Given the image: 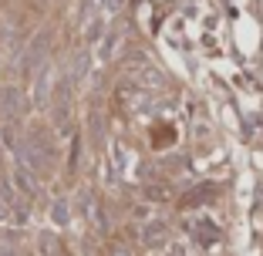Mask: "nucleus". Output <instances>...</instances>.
<instances>
[{
    "instance_id": "f257e3e1",
    "label": "nucleus",
    "mask_w": 263,
    "mask_h": 256,
    "mask_svg": "<svg viewBox=\"0 0 263 256\" xmlns=\"http://www.w3.org/2000/svg\"><path fill=\"white\" fill-rule=\"evenodd\" d=\"M10 182H14V189L21 192V199H34V195H37V179L24 169V165H14V172H10Z\"/></svg>"
},
{
    "instance_id": "f03ea898",
    "label": "nucleus",
    "mask_w": 263,
    "mask_h": 256,
    "mask_svg": "<svg viewBox=\"0 0 263 256\" xmlns=\"http://www.w3.org/2000/svg\"><path fill=\"white\" fill-rule=\"evenodd\" d=\"M193 229V236L202 243V246H216L219 243V229H216V223H209V219H199L196 226H189Z\"/></svg>"
},
{
    "instance_id": "7ed1b4c3",
    "label": "nucleus",
    "mask_w": 263,
    "mask_h": 256,
    "mask_svg": "<svg viewBox=\"0 0 263 256\" xmlns=\"http://www.w3.org/2000/svg\"><path fill=\"white\" fill-rule=\"evenodd\" d=\"M17 111H21V91H17V88H4V91H0V115L10 118V115H17Z\"/></svg>"
},
{
    "instance_id": "20e7f679",
    "label": "nucleus",
    "mask_w": 263,
    "mask_h": 256,
    "mask_svg": "<svg viewBox=\"0 0 263 256\" xmlns=\"http://www.w3.org/2000/svg\"><path fill=\"white\" fill-rule=\"evenodd\" d=\"M118 37H122L118 31L105 34V41H101V47H98V57H101V61H108V57L115 54V47H118Z\"/></svg>"
},
{
    "instance_id": "39448f33",
    "label": "nucleus",
    "mask_w": 263,
    "mask_h": 256,
    "mask_svg": "<svg viewBox=\"0 0 263 256\" xmlns=\"http://www.w3.org/2000/svg\"><path fill=\"white\" fill-rule=\"evenodd\" d=\"M44 57V37H37L34 41V47H31V54H27V71H34L37 68V61Z\"/></svg>"
},
{
    "instance_id": "423d86ee",
    "label": "nucleus",
    "mask_w": 263,
    "mask_h": 256,
    "mask_svg": "<svg viewBox=\"0 0 263 256\" xmlns=\"http://www.w3.org/2000/svg\"><path fill=\"white\" fill-rule=\"evenodd\" d=\"M51 212H54L58 223H68V206H64V202H54V209H51Z\"/></svg>"
},
{
    "instance_id": "0eeeda50",
    "label": "nucleus",
    "mask_w": 263,
    "mask_h": 256,
    "mask_svg": "<svg viewBox=\"0 0 263 256\" xmlns=\"http://www.w3.org/2000/svg\"><path fill=\"white\" fill-rule=\"evenodd\" d=\"M122 4H125V0H105V10H108V14H118Z\"/></svg>"
},
{
    "instance_id": "6e6552de",
    "label": "nucleus",
    "mask_w": 263,
    "mask_h": 256,
    "mask_svg": "<svg viewBox=\"0 0 263 256\" xmlns=\"http://www.w3.org/2000/svg\"><path fill=\"white\" fill-rule=\"evenodd\" d=\"M115 256H128V253H125V249H115Z\"/></svg>"
},
{
    "instance_id": "1a4fd4ad",
    "label": "nucleus",
    "mask_w": 263,
    "mask_h": 256,
    "mask_svg": "<svg viewBox=\"0 0 263 256\" xmlns=\"http://www.w3.org/2000/svg\"><path fill=\"white\" fill-rule=\"evenodd\" d=\"M169 256H179V249H172V253H169Z\"/></svg>"
}]
</instances>
